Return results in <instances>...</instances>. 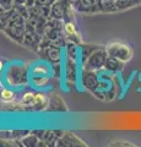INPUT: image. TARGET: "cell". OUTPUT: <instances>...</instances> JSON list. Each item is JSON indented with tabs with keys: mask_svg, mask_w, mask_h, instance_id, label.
Returning a JSON list of instances; mask_svg holds the SVG:
<instances>
[{
	"mask_svg": "<svg viewBox=\"0 0 141 147\" xmlns=\"http://www.w3.org/2000/svg\"><path fill=\"white\" fill-rule=\"evenodd\" d=\"M104 49H106L108 57L115 58L123 63H128L133 58V49L130 48V45L128 43L121 42V40L109 42Z\"/></svg>",
	"mask_w": 141,
	"mask_h": 147,
	"instance_id": "1",
	"label": "cell"
},
{
	"mask_svg": "<svg viewBox=\"0 0 141 147\" xmlns=\"http://www.w3.org/2000/svg\"><path fill=\"white\" fill-rule=\"evenodd\" d=\"M108 58L106 49H96L87 57L85 61V69L88 71H98L104 67V64Z\"/></svg>",
	"mask_w": 141,
	"mask_h": 147,
	"instance_id": "2",
	"label": "cell"
},
{
	"mask_svg": "<svg viewBox=\"0 0 141 147\" xmlns=\"http://www.w3.org/2000/svg\"><path fill=\"white\" fill-rule=\"evenodd\" d=\"M6 79H7V82H10L11 86L21 85L22 82H26L27 77H26L25 67H22V66L10 67V70H7V72H6Z\"/></svg>",
	"mask_w": 141,
	"mask_h": 147,
	"instance_id": "3",
	"label": "cell"
},
{
	"mask_svg": "<svg viewBox=\"0 0 141 147\" xmlns=\"http://www.w3.org/2000/svg\"><path fill=\"white\" fill-rule=\"evenodd\" d=\"M57 146H86L85 142L79 139L75 134L69 131H64L63 135L57 140Z\"/></svg>",
	"mask_w": 141,
	"mask_h": 147,
	"instance_id": "4",
	"label": "cell"
},
{
	"mask_svg": "<svg viewBox=\"0 0 141 147\" xmlns=\"http://www.w3.org/2000/svg\"><path fill=\"white\" fill-rule=\"evenodd\" d=\"M82 82H84V85L87 87L88 90H91V91H96L99 87V84H101V82L98 81L96 71H88V70L85 71Z\"/></svg>",
	"mask_w": 141,
	"mask_h": 147,
	"instance_id": "5",
	"label": "cell"
},
{
	"mask_svg": "<svg viewBox=\"0 0 141 147\" xmlns=\"http://www.w3.org/2000/svg\"><path fill=\"white\" fill-rule=\"evenodd\" d=\"M47 110H51V112H65L67 110V107L65 105L64 100H63L57 94H52L49 97V102H48V107Z\"/></svg>",
	"mask_w": 141,
	"mask_h": 147,
	"instance_id": "6",
	"label": "cell"
},
{
	"mask_svg": "<svg viewBox=\"0 0 141 147\" xmlns=\"http://www.w3.org/2000/svg\"><path fill=\"white\" fill-rule=\"evenodd\" d=\"M125 63H123L120 60H118L115 58H112V57H108L106 64H104V69L107 71H111V72H117V71H120L123 66H124Z\"/></svg>",
	"mask_w": 141,
	"mask_h": 147,
	"instance_id": "7",
	"label": "cell"
},
{
	"mask_svg": "<svg viewBox=\"0 0 141 147\" xmlns=\"http://www.w3.org/2000/svg\"><path fill=\"white\" fill-rule=\"evenodd\" d=\"M67 11V5L65 3H63V0H59L52 7V15L54 18H63L65 16V13Z\"/></svg>",
	"mask_w": 141,
	"mask_h": 147,
	"instance_id": "8",
	"label": "cell"
},
{
	"mask_svg": "<svg viewBox=\"0 0 141 147\" xmlns=\"http://www.w3.org/2000/svg\"><path fill=\"white\" fill-rule=\"evenodd\" d=\"M64 31H65V34L69 37V38H71V39H77L79 38V31H77L74 22H70V21L65 22Z\"/></svg>",
	"mask_w": 141,
	"mask_h": 147,
	"instance_id": "9",
	"label": "cell"
},
{
	"mask_svg": "<svg viewBox=\"0 0 141 147\" xmlns=\"http://www.w3.org/2000/svg\"><path fill=\"white\" fill-rule=\"evenodd\" d=\"M0 100L5 104H9L15 100V92L9 88H1L0 90Z\"/></svg>",
	"mask_w": 141,
	"mask_h": 147,
	"instance_id": "10",
	"label": "cell"
},
{
	"mask_svg": "<svg viewBox=\"0 0 141 147\" xmlns=\"http://www.w3.org/2000/svg\"><path fill=\"white\" fill-rule=\"evenodd\" d=\"M47 57L51 61L57 63L60 60V50H59L57 47H49L47 49Z\"/></svg>",
	"mask_w": 141,
	"mask_h": 147,
	"instance_id": "11",
	"label": "cell"
},
{
	"mask_svg": "<svg viewBox=\"0 0 141 147\" xmlns=\"http://www.w3.org/2000/svg\"><path fill=\"white\" fill-rule=\"evenodd\" d=\"M32 74H33V76H47L48 67H47V65H44V64H37V65L33 67Z\"/></svg>",
	"mask_w": 141,
	"mask_h": 147,
	"instance_id": "12",
	"label": "cell"
},
{
	"mask_svg": "<svg viewBox=\"0 0 141 147\" xmlns=\"http://www.w3.org/2000/svg\"><path fill=\"white\" fill-rule=\"evenodd\" d=\"M109 146H134L129 144V142H123V141H117V142H111Z\"/></svg>",
	"mask_w": 141,
	"mask_h": 147,
	"instance_id": "13",
	"label": "cell"
},
{
	"mask_svg": "<svg viewBox=\"0 0 141 147\" xmlns=\"http://www.w3.org/2000/svg\"><path fill=\"white\" fill-rule=\"evenodd\" d=\"M55 0H37V3H39V5H44V6H48L49 4L54 3Z\"/></svg>",
	"mask_w": 141,
	"mask_h": 147,
	"instance_id": "14",
	"label": "cell"
},
{
	"mask_svg": "<svg viewBox=\"0 0 141 147\" xmlns=\"http://www.w3.org/2000/svg\"><path fill=\"white\" fill-rule=\"evenodd\" d=\"M3 70H4V63H3V60H0V74H1Z\"/></svg>",
	"mask_w": 141,
	"mask_h": 147,
	"instance_id": "15",
	"label": "cell"
},
{
	"mask_svg": "<svg viewBox=\"0 0 141 147\" xmlns=\"http://www.w3.org/2000/svg\"><path fill=\"white\" fill-rule=\"evenodd\" d=\"M15 1H16V3H19V5H21V4H25L27 0H15Z\"/></svg>",
	"mask_w": 141,
	"mask_h": 147,
	"instance_id": "16",
	"label": "cell"
},
{
	"mask_svg": "<svg viewBox=\"0 0 141 147\" xmlns=\"http://www.w3.org/2000/svg\"><path fill=\"white\" fill-rule=\"evenodd\" d=\"M7 1H9V3H10V1H11V0H0V4H4V3H7Z\"/></svg>",
	"mask_w": 141,
	"mask_h": 147,
	"instance_id": "17",
	"label": "cell"
}]
</instances>
